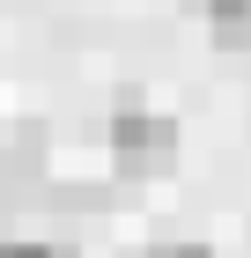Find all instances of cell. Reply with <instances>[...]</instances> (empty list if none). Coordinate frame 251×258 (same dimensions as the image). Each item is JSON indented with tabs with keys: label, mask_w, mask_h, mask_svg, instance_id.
<instances>
[{
	"label": "cell",
	"mask_w": 251,
	"mask_h": 258,
	"mask_svg": "<svg viewBox=\"0 0 251 258\" xmlns=\"http://www.w3.org/2000/svg\"><path fill=\"white\" fill-rule=\"evenodd\" d=\"M111 155H118L126 177H155V170L177 162V125L155 118V111H118L111 118Z\"/></svg>",
	"instance_id": "cell-1"
},
{
	"label": "cell",
	"mask_w": 251,
	"mask_h": 258,
	"mask_svg": "<svg viewBox=\"0 0 251 258\" xmlns=\"http://www.w3.org/2000/svg\"><path fill=\"white\" fill-rule=\"evenodd\" d=\"M207 30L222 52H251V0H207Z\"/></svg>",
	"instance_id": "cell-2"
},
{
	"label": "cell",
	"mask_w": 251,
	"mask_h": 258,
	"mask_svg": "<svg viewBox=\"0 0 251 258\" xmlns=\"http://www.w3.org/2000/svg\"><path fill=\"white\" fill-rule=\"evenodd\" d=\"M0 258H74V251H52V243H15V236H8V243H0Z\"/></svg>",
	"instance_id": "cell-3"
},
{
	"label": "cell",
	"mask_w": 251,
	"mask_h": 258,
	"mask_svg": "<svg viewBox=\"0 0 251 258\" xmlns=\"http://www.w3.org/2000/svg\"><path fill=\"white\" fill-rule=\"evenodd\" d=\"M148 258H214L207 243H163V251H148Z\"/></svg>",
	"instance_id": "cell-4"
}]
</instances>
